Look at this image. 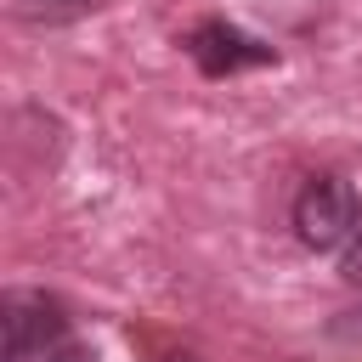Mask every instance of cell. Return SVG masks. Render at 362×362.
I'll return each instance as SVG.
<instances>
[{"label":"cell","mask_w":362,"mask_h":362,"mask_svg":"<svg viewBox=\"0 0 362 362\" xmlns=\"http://www.w3.org/2000/svg\"><path fill=\"white\" fill-rule=\"evenodd\" d=\"M362 226V204H356V187L334 170L311 175L294 198V232L305 249H339L351 243V232Z\"/></svg>","instance_id":"6da1fadb"},{"label":"cell","mask_w":362,"mask_h":362,"mask_svg":"<svg viewBox=\"0 0 362 362\" xmlns=\"http://www.w3.org/2000/svg\"><path fill=\"white\" fill-rule=\"evenodd\" d=\"M153 362H198L192 351H164V356H153Z\"/></svg>","instance_id":"52a82bcc"},{"label":"cell","mask_w":362,"mask_h":362,"mask_svg":"<svg viewBox=\"0 0 362 362\" xmlns=\"http://www.w3.org/2000/svg\"><path fill=\"white\" fill-rule=\"evenodd\" d=\"M0 328H6V362H40L68 339V311L45 288H11L0 300Z\"/></svg>","instance_id":"7a4b0ae2"},{"label":"cell","mask_w":362,"mask_h":362,"mask_svg":"<svg viewBox=\"0 0 362 362\" xmlns=\"http://www.w3.org/2000/svg\"><path fill=\"white\" fill-rule=\"evenodd\" d=\"M102 0H17V11L28 17V23H68V17H85V11H96Z\"/></svg>","instance_id":"277c9868"},{"label":"cell","mask_w":362,"mask_h":362,"mask_svg":"<svg viewBox=\"0 0 362 362\" xmlns=\"http://www.w3.org/2000/svg\"><path fill=\"white\" fill-rule=\"evenodd\" d=\"M339 277L351 283V288H362V226L351 232V243L339 249Z\"/></svg>","instance_id":"5b68a950"},{"label":"cell","mask_w":362,"mask_h":362,"mask_svg":"<svg viewBox=\"0 0 362 362\" xmlns=\"http://www.w3.org/2000/svg\"><path fill=\"white\" fill-rule=\"evenodd\" d=\"M187 57H192L209 79H226V74H243V68L272 62L277 51H272V45H260V40H249V34H243V28H232V23L209 17V23H198V28L187 34Z\"/></svg>","instance_id":"3957f363"},{"label":"cell","mask_w":362,"mask_h":362,"mask_svg":"<svg viewBox=\"0 0 362 362\" xmlns=\"http://www.w3.org/2000/svg\"><path fill=\"white\" fill-rule=\"evenodd\" d=\"M40 362H96V356H90L85 345H74V339H62V345H57L51 356H40Z\"/></svg>","instance_id":"8992f818"}]
</instances>
